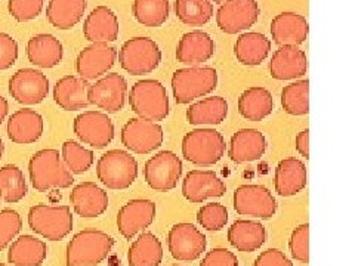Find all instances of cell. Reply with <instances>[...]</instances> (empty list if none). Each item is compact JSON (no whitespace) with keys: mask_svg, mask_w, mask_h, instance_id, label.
<instances>
[{"mask_svg":"<svg viewBox=\"0 0 355 266\" xmlns=\"http://www.w3.org/2000/svg\"><path fill=\"white\" fill-rule=\"evenodd\" d=\"M89 87L91 85L87 80L76 76H65L55 83L53 101L64 111L85 109L91 105L87 98Z\"/></svg>","mask_w":355,"mask_h":266,"instance_id":"28","label":"cell"},{"mask_svg":"<svg viewBox=\"0 0 355 266\" xmlns=\"http://www.w3.org/2000/svg\"><path fill=\"white\" fill-rule=\"evenodd\" d=\"M86 6V0H49L46 18L55 28L70 30L82 21Z\"/></svg>","mask_w":355,"mask_h":266,"instance_id":"35","label":"cell"},{"mask_svg":"<svg viewBox=\"0 0 355 266\" xmlns=\"http://www.w3.org/2000/svg\"><path fill=\"white\" fill-rule=\"evenodd\" d=\"M44 5V0H9L8 10L18 22L36 19Z\"/></svg>","mask_w":355,"mask_h":266,"instance_id":"44","label":"cell"},{"mask_svg":"<svg viewBox=\"0 0 355 266\" xmlns=\"http://www.w3.org/2000/svg\"><path fill=\"white\" fill-rule=\"evenodd\" d=\"M308 71V60L297 46H280L272 53L270 73L275 80L301 79Z\"/></svg>","mask_w":355,"mask_h":266,"instance_id":"22","label":"cell"},{"mask_svg":"<svg viewBox=\"0 0 355 266\" xmlns=\"http://www.w3.org/2000/svg\"><path fill=\"white\" fill-rule=\"evenodd\" d=\"M266 151V139L257 129H240L231 136L228 157L237 164L259 160Z\"/></svg>","mask_w":355,"mask_h":266,"instance_id":"24","label":"cell"},{"mask_svg":"<svg viewBox=\"0 0 355 266\" xmlns=\"http://www.w3.org/2000/svg\"><path fill=\"white\" fill-rule=\"evenodd\" d=\"M171 266H182V265H171Z\"/></svg>","mask_w":355,"mask_h":266,"instance_id":"54","label":"cell"},{"mask_svg":"<svg viewBox=\"0 0 355 266\" xmlns=\"http://www.w3.org/2000/svg\"><path fill=\"white\" fill-rule=\"evenodd\" d=\"M61 159L71 173L82 175L92 168L95 161L94 151L85 148L76 141H65L62 143Z\"/></svg>","mask_w":355,"mask_h":266,"instance_id":"41","label":"cell"},{"mask_svg":"<svg viewBox=\"0 0 355 266\" xmlns=\"http://www.w3.org/2000/svg\"><path fill=\"white\" fill-rule=\"evenodd\" d=\"M308 175L304 161L295 157L282 160L275 168L274 186L275 193L282 197H292L301 193L306 186Z\"/></svg>","mask_w":355,"mask_h":266,"instance_id":"26","label":"cell"},{"mask_svg":"<svg viewBox=\"0 0 355 266\" xmlns=\"http://www.w3.org/2000/svg\"><path fill=\"white\" fill-rule=\"evenodd\" d=\"M182 160L173 151H160L154 154L144 168L146 182L154 191L166 193L176 188L182 176Z\"/></svg>","mask_w":355,"mask_h":266,"instance_id":"9","label":"cell"},{"mask_svg":"<svg viewBox=\"0 0 355 266\" xmlns=\"http://www.w3.org/2000/svg\"><path fill=\"white\" fill-rule=\"evenodd\" d=\"M225 193V182L214 170H191L182 181V195L193 204L203 203L207 198L224 197Z\"/></svg>","mask_w":355,"mask_h":266,"instance_id":"18","label":"cell"},{"mask_svg":"<svg viewBox=\"0 0 355 266\" xmlns=\"http://www.w3.org/2000/svg\"><path fill=\"white\" fill-rule=\"evenodd\" d=\"M8 138L18 145L37 142L44 130L43 117L35 109L22 108L8 118Z\"/></svg>","mask_w":355,"mask_h":266,"instance_id":"21","label":"cell"},{"mask_svg":"<svg viewBox=\"0 0 355 266\" xmlns=\"http://www.w3.org/2000/svg\"><path fill=\"white\" fill-rule=\"evenodd\" d=\"M28 175L33 188L46 193L52 188H70L74 184L71 172L67 169L58 150L46 148L33 154L28 163Z\"/></svg>","mask_w":355,"mask_h":266,"instance_id":"1","label":"cell"},{"mask_svg":"<svg viewBox=\"0 0 355 266\" xmlns=\"http://www.w3.org/2000/svg\"><path fill=\"white\" fill-rule=\"evenodd\" d=\"M228 210L220 203H209L200 207L197 212L198 225L206 231H220L224 229L228 222Z\"/></svg>","mask_w":355,"mask_h":266,"instance_id":"42","label":"cell"},{"mask_svg":"<svg viewBox=\"0 0 355 266\" xmlns=\"http://www.w3.org/2000/svg\"><path fill=\"white\" fill-rule=\"evenodd\" d=\"M5 152V143L2 141V138H0V159H2V155Z\"/></svg>","mask_w":355,"mask_h":266,"instance_id":"51","label":"cell"},{"mask_svg":"<svg viewBox=\"0 0 355 266\" xmlns=\"http://www.w3.org/2000/svg\"><path fill=\"white\" fill-rule=\"evenodd\" d=\"M295 145L297 152L301 154L304 159H309V130L308 129L297 133Z\"/></svg>","mask_w":355,"mask_h":266,"instance_id":"49","label":"cell"},{"mask_svg":"<svg viewBox=\"0 0 355 266\" xmlns=\"http://www.w3.org/2000/svg\"><path fill=\"white\" fill-rule=\"evenodd\" d=\"M9 95L22 105H37L48 98L49 79L36 69H21L9 79Z\"/></svg>","mask_w":355,"mask_h":266,"instance_id":"14","label":"cell"},{"mask_svg":"<svg viewBox=\"0 0 355 266\" xmlns=\"http://www.w3.org/2000/svg\"><path fill=\"white\" fill-rule=\"evenodd\" d=\"M162 260L163 246L160 240L151 232H144L129 247V266H160Z\"/></svg>","mask_w":355,"mask_h":266,"instance_id":"36","label":"cell"},{"mask_svg":"<svg viewBox=\"0 0 355 266\" xmlns=\"http://www.w3.org/2000/svg\"><path fill=\"white\" fill-rule=\"evenodd\" d=\"M259 15L257 0H227L218 9L216 24L227 35H237L257 24Z\"/></svg>","mask_w":355,"mask_h":266,"instance_id":"13","label":"cell"},{"mask_svg":"<svg viewBox=\"0 0 355 266\" xmlns=\"http://www.w3.org/2000/svg\"><path fill=\"white\" fill-rule=\"evenodd\" d=\"M28 193L26 176L18 166L6 164L0 168V197L8 204L19 203Z\"/></svg>","mask_w":355,"mask_h":266,"instance_id":"37","label":"cell"},{"mask_svg":"<svg viewBox=\"0 0 355 266\" xmlns=\"http://www.w3.org/2000/svg\"><path fill=\"white\" fill-rule=\"evenodd\" d=\"M0 266H9V265H5V263H0ZM10 266H12V265H10Z\"/></svg>","mask_w":355,"mask_h":266,"instance_id":"53","label":"cell"},{"mask_svg":"<svg viewBox=\"0 0 355 266\" xmlns=\"http://www.w3.org/2000/svg\"><path fill=\"white\" fill-rule=\"evenodd\" d=\"M175 14L185 26L202 27L212 19L214 5L210 0H175Z\"/></svg>","mask_w":355,"mask_h":266,"instance_id":"39","label":"cell"},{"mask_svg":"<svg viewBox=\"0 0 355 266\" xmlns=\"http://www.w3.org/2000/svg\"><path fill=\"white\" fill-rule=\"evenodd\" d=\"M218 87V73L212 66H187L172 76V92L176 104L185 105L214 92Z\"/></svg>","mask_w":355,"mask_h":266,"instance_id":"4","label":"cell"},{"mask_svg":"<svg viewBox=\"0 0 355 266\" xmlns=\"http://www.w3.org/2000/svg\"><path fill=\"white\" fill-rule=\"evenodd\" d=\"M239 114L249 121H262L271 116L274 99L268 89L253 86L244 91L239 98Z\"/></svg>","mask_w":355,"mask_h":266,"instance_id":"32","label":"cell"},{"mask_svg":"<svg viewBox=\"0 0 355 266\" xmlns=\"http://www.w3.org/2000/svg\"><path fill=\"white\" fill-rule=\"evenodd\" d=\"M62 43L52 35L33 36L27 43V58L39 69H53L62 61Z\"/></svg>","mask_w":355,"mask_h":266,"instance_id":"30","label":"cell"},{"mask_svg":"<svg viewBox=\"0 0 355 266\" xmlns=\"http://www.w3.org/2000/svg\"><path fill=\"white\" fill-rule=\"evenodd\" d=\"M288 247L292 251V258L301 263H308L309 260V225H299L291 236Z\"/></svg>","mask_w":355,"mask_h":266,"instance_id":"45","label":"cell"},{"mask_svg":"<svg viewBox=\"0 0 355 266\" xmlns=\"http://www.w3.org/2000/svg\"><path fill=\"white\" fill-rule=\"evenodd\" d=\"M228 242L239 251L252 253L259 250L266 241V229L257 220H236L228 228Z\"/></svg>","mask_w":355,"mask_h":266,"instance_id":"29","label":"cell"},{"mask_svg":"<svg viewBox=\"0 0 355 266\" xmlns=\"http://www.w3.org/2000/svg\"><path fill=\"white\" fill-rule=\"evenodd\" d=\"M130 109L138 117L150 121H162L171 113L169 96L166 87L153 79H144L130 87Z\"/></svg>","mask_w":355,"mask_h":266,"instance_id":"3","label":"cell"},{"mask_svg":"<svg viewBox=\"0 0 355 266\" xmlns=\"http://www.w3.org/2000/svg\"><path fill=\"white\" fill-rule=\"evenodd\" d=\"M28 227L49 241H61L73 229V215L69 206L36 204L28 212Z\"/></svg>","mask_w":355,"mask_h":266,"instance_id":"7","label":"cell"},{"mask_svg":"<svg viewBox=\"0 0 355 266\" xmlns=\"http://www.w3.org/2000/svg\"><path fill=\"white\" fill-rule=\"evenodd\" d=\"M182 157L200 168H210L225 154V138L215 129H194L182 139Z\"/></svg>","mask_w":355,"mask_h":266,"instance_id":"5","label":"cell"},{"mask_svg":"<svg viewBox=\"0 0 355 266\" xmlns=\"http://www.w3.org/2000/svg\"><path fill=\"white\" fill-rule=\"evenodd\" d=\"M96 176L108 190H128L138 177V161L123 150H110L96 163Z\"/></svg>","mask_w":355,"mask_h":266,"instance_id":"6","label":"cell"},{"mask_svg":"<svg viewBox=\"0 0 355 266\" xmlns=\"http://www.w3.org/2000/svg\"><path fill=\"white\" fill-rule=\"evenodd\" d=\"M128 95V82L119 73L105 74L91 85L87 92L89 103L105 113H117L123 109Z\"/></svg>","mask_w":355,"mask_h":266,"instance_id":"15","label":"cell"},{"mask_svg":"<svg viewBox=\"0 0 355 266\" xmlns=\"http://www.w3.org/2000/svg\"><path fill=\"white\" fill-rule=\"evenodd\" d=\"M22 229V219L12 209L0 210V251H3Z\"/></svg>","mask_w":355,"mask_h":266,"instance_id":"43","label":"cell"},{"mask_svg":"<svg viewBox=\"0 0 355 266\" xmlns=\"http://www.w3.org/2000/svg\"><path fill=\"white\" fill-rule=\"evenodd\" d=\"M46 256V242L33 236H21L9 246L8 262L14 266H42Z\"/></svg>","mask_w":355,"mask_h":266,"instance_id":"31","label":"cell"},{"mask_svg":"<svg viewBox=\"0 0 355 266\" xmlns=\"http://www.w3.org/2000/svg\"><path fill=\"white\" fill-rule=\"evenodd\" d=\"M224 2H227V0H214V3H219V5H222Z\"/></svg>","mask_w":355,"mask_h":266,"instance_id":"52","label":"cell"},{"mask_svg":"<svg viewBox=\"0 0 355 266\" xmlns=\"http://www.w3.org/2000/svg\"><path fill=\"white\" fill-rule=\"evenodd\" d=\"M117 60V49L107 43H92L76 60V71L83 80H95L107 74Z\"/></svg>","mask_w":355,"mask_h":266,"instance_id":"17","label":"cell"},{"mask_svg":"<svg viewBox=\"0 0 355 266\" xmlns=\"http://www.w3.org/2000/svg\"><path fill=\"white\" fill-rule=\"evenodd\" d=\"M119 62L121 69L132 76L150 74L160 65L162 51L150 37H133L121 46Z\"/></svg>","mask_w":355,"mask_h":266,"instance_id":"8","label":"cell"},{"mask_svg":"<svg viewBox=\"0 0 355 266\" xmlns=\"http://www.w3.org/2000/svg\"><path fill=\"white\" fill-rule=\"evenodd\" d=\"M200 266H239V259L232 251L216 247L206 254Z\"/></svg>","mask_w":355,"mask_h":266,"instance_id":"47","label":"cell"},{"mask_svg":"<svg viewBox=\"0 0 355 266\" xmlns=\"http://www.w3.org/2000/svg\"><path fill=\"white\" fill-rule=\"evenodd\" d=\"M132 14L144 27H162L169 18V0H133Z\"/></svg>","mask_w":355,"mask_h":266,"instance_id":"38","label":"cell"},{"mask_svg":"<svg viewBox=\"0 0 355 266\" xmlns=\"http://www.w3.org/2000/svg\"><path fill=\"white\" fill-rule=\"evenodd\" d=\"M83 36L92 43L116 42L119 37L117 15L107 6H96L85 19Z\"/></svg>","mask_w":355,"mask_h":266,"instance_id":"27","label":"cell"},{"mask_svg":"<svg viewBox=\"0 0 355 266\" xmlns=\"http://www.w3.org/2000/svg\"><path fill=\"white\" fill-rule=\"evenodd\" d=\"M253 266H293V263L282 250L268 249L254 259Z\"/></svg>","mask_w":355,"mask_h":266,"instance_id":"48","label":"cell"},{"mask_svg":"<svg viewBox=\"0 0 355 266\" xmlns=\"http://www.w3.org/2000/svg\"><path fill=\"white\" fill-rule=\"evenodd\" d=\"M18 60V43L12 36L0 33V71L9 70Z\"/></svg>","mask_w":355,"mask_h":266,"instance_id":"46","label":"cell"},{"mask_svg":"<svg viewBox=\"0 0 355 266\" xmlns=\"http://www.w3.org/2000/svg\"><path fill=\"white\" fill-rule=\"evenodd\" d=\"M8 113H9V104L6 101V98L0 95V125H2L5 121Z\"/></svg>","mask_w":355,"mask_h":266,"instance_id":"50","label":"cell"},{"mask_svg":"<svg viewBox=\"0 0 355 266\" xmlns=\"http://www.w3.org/2000/svg\"><path fill=\"white\" fill-rule=\"evenodd\" d=\"M168 247L172 258L181 262L197 260L206 251L207 238L193 224H176L168 236Z\"/></svg>","mask_w":355,"mask_h":266,"instance_id":"16","label":"cell"},{"mask_svg":"<svg viewBox=\"0 0 355 266\" xmlns=\"http://www.w3.org/2000/svg\"><path fill=\"white\" fill-rule=\"evenodd\" d=\"M232 200L240 216L271 219L277 212V200L263 185H241L234 191Z\"/></svg>","mask_w":355,"mask_h":266,"instance_id":"12","label":"cell"},{"mask_svg":"<svg viewBox=\"0 0 355 266\" xmlns=\"http://www.w3.org/2000/svg\"><path fill=\"white\" fill-rule=\"evenodd\" d=\"M228 116V103L222 96H210L187 109V121L193 126L220 125Z\"/></svg>","mask_w":355,"mask_h":266,"instance_id":"34","label":"cell"},{"mask_svg":"<svg viewBox=\"0 0 355 266\" xmlns=\"http://www.w3.org/2000/svg\"><path fill=\"white\" fill-rule=\"evenodd\" d=\"M215 53V42L207 33L194 30L185 35L178 42L176 60L188 66H197L207 62Z\"/></svg>","mask_w":355,"mask_h":266,"instance_id":"20","label":"cell"},{"mask_svg":"<svg viewBox=\"0 0 355 266\" xmlns=\"http://www.w3.org/2000/svg\"><path fill=\"white\" fill-rule=\"evenodd\" d=\"M120 139L130 152L150 154L162 147L164 133L163 127L154 121L133 117L121 129Z\"/></svg>","mask_w":355,"mask_h":266,"instance_id":"10","label":"cell"},{"mask_svg":"<svg viewBox=\"0 0 355 266\" xmlns=\"http://www.w3.org/2000/svg\"><path fill=\"white\" fill-rule=\"evenodd\" d=\"M309 82L306 79L296 80L283 87L282 91V107L291 116H306L309 113L308 101Z\"/></svg>","mask_w":355,"mask_h":266,"instance_id":"40","label":"cell"},{"mask_svg":"<svg viewBox=\"0 0 355 266\" xmlns=\"http://www.w3.org/2000/svg\"><path fill=\"white\" fill-rule=\"evenodd\" d=\"M73 130L80 142L103 150L114 139V125L103 111H85L74 118Z\"/></svg>","mask_w":355,"mask_h":266,"instance_id":"11","label":"cell"},{"mask_svg":"<svg viewBox=\"0 0 355 266\" xmlns=\"http://www.w3.org/2000/svg\"><path fill=\"white\" fill-rule=\"evenodd\" d=\"M155 219V204L151 200H130L119 210L117 228L126 240H132L138 232L147 229Z\"/></svg>","mask_w":355,"mask_h":266,"instance_id":"19","label":"cell"},{"mask_svg":"<svg viewBox=\"0 0 355 266\" xmlns=\"http://www.w3.org/2000/svg\"><path fill=\"white\" fill-rule=\"evenodd\" d=\"M271 51V40L257 31L240 35L234 44V53L237 61L243 65L254 66L262 64Z\"/></svg>","mask_w":355,"mask_h":266,"instance_id":"33","label":"cell"},{"mask_svg":"<svg viewBox=\"0 0 355 266\" xmlns=\"http://www.w3.org/2000/svg\"><path fill=\"white\" fill-rule=\"evenodd\" d=\"M114 238L98 229H85L67 244V266H98L103 263L114 247Z\"/></svg>","mask_w":355,"mask_h":266,"instance_id":"2","label":"cell"},{"mask_svg":"<svg viewBox=\"0 0 355 266\" xmlns=\"http://www.w3.org/2000/svg\"><path fill=\"white\" fill-rule=\"evenodd\" d=\"M70 203L79 216L98 218L107 212L108 195L107 191L95 182H82L73 188Z\"/></svg>","mask_w":355,"mask_h":266,"instance_id":"23","label":"cell"},{"mask_svg":"<svg viewBox=\"0 0 355 266\" xmlns=\"http://www.w3.org/2000/svg\"><path fill=\"white\" fill-rule=\"evenodd\" d=\"M308 21L295 12H282L271 22V36L279 46H299L308 37Z\"/></svg>","mask_w":355,"mask_h":266,"instance_id":"25","label":"cell"}]
</instances>
